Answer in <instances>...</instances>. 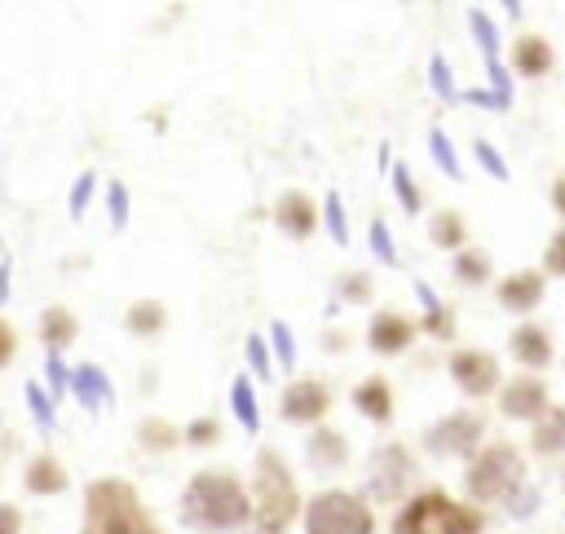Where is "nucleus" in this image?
Wrapping results in <instances>:
<instances>
[{
  "label": "nucleus",
  "mask_w": 565,
  "mask_h": 534,
  "mask_svg": "<svg viewBox=\"0 0 565 534\" xmlns=\"http://www.w3.org/2000/svg\"><path fill=\"white\" fill-rule=\"evenodd\" d=\"M181 512L199 530H234L252 516V503H247V490L230 472H199L185 485Z\"/></svg>",
  "instance_id": "nucleus-1"
},
{
  "label": "nucleus",
  "mask_w": 565,
  "mask_h": 534,
  "mask_svg": "<svg viewBox=\"0 0 565 534\" xmlns=\"http://www.w3.org/2000/svg\"><path fill=\"white\" fill-rule=\"evenodd\" d=\"M84 534H154V525L128 481L102 477L84 494Z\"/></svg>",
  "instance_id": "nucleus-2"
},
{
  "label": "nucleus",
  "mask_w": 565,
  "mask_h": 534,
  "mask_svg": "<svg viewBox=\"0 0 565 534\" xmlns=\"http://www.w3.org/2000/svg\"><path fill=\"white\" fill-rule=\"evenodd\" d=\"M393 534H481V512L428 490V494H415L397 512Z\"/></svg>",
  "instance_id": "nucleus-3"
},
{
  "label": "nucleus",
  "mask_w": 565,
  "mask_h": 534,
  "mask_svg": "<svg viewBox=\"0 0 565 534\" xmlns=\"http://www.w3.org/2000/svg\"><path fill=\"white\" fill-rule=\"evenodd\" d=\"M300 499H296V485H291V472L282 468V459L274 450H260L256 459V530L260 534H282L296 516Z\"/></svg>",
  "instance_id": "nucleus-4"
},
{
  "label": "nucleus",
  "mask_w": 565,
  "mask_h": 534,
  "mask_svg": "<svg viewBox=\"0 0 565 534\" xmlns=\"http://www.w3.org/2000/svg\"><path fill=\"white\" fill-rule=\"evenodd\" d=\"M521 455L508 446V441H494L490 450H481L477 455V463L468 468V494L472 499H486V503H494V499H508V494H516V485H521Z\"/></svg>",
  "instance_id": "nucleus-5"
},
{
  "label": "nucleus",
  "mask_w": 565,
  "mask_h": 534,
  "mask_svg": "<svg viewBox=\"0 0 565 534\" xmlns=\"http://www.w3.org/2000/svg\"><path fill=\"white\" fill-rule=\"evenodd\" d=\"M371 530H375V521H371L366 503L344 490L318 494L305 512V534H371Z\"/></svg>",
  "instance_id": "nucleus-6"
},
{
  "label": "nucleus",
  "mask_w": 565,
  "mask_h": 534,
  "mask_svg": "<svg viewBox=\"0 0 565 534\" xmlns=\"http://www.w3.org/2000/svg\"><path fill=\"white\" fill-rule=\"evenodd\" d=\"M477 441H481V419L472 410H455L428 428V450L437 455H468Z\"/></svg>",
  "instance_id": "nucleus-7"
},
{
  "label": "nucleus",
  "mask_w": 565,
  "mask_h": 534,
  "mask_svg": "<svg viewBox=\"0 0 565 534\" xmlns=\"http://www.w3.org/2000/svg\"><path fill=\"white\" fill-rule=\"evenodd\" d=\"M450 375H455V384H459L463 393L486 397V393L499 384V362H494L490 353H481V349H463V353L450 357Z\"/></svg>",
  "instance_id": "nucleus-8"
},
{
  "label": "nucleus",
  "mask_w": 565,
  "mask_h": 534,
  "mask_svg": "<svg viewBox=\"0 0 565 534\" xmlns=\"http://www.w3.org/2000/svg\"><path fill=\"white\" fill-rule=\"evenodd\" d=\"M503 410L512 419H539V415H547V388H543V380H530V375L512 380L503 388Z\"/></svg>",
  "instance_id": "nucleus-9"
},
{
  "label": "nucleus",
  "mask_w": 565,
  "mask_h": 534,
  "mask_svg": "<svg viewBox=\"0 0 565 534\" xmlns=\"http://www.w3.org/2000/svg\"><path fill=\"white\" fill-rule=\"evenodd\" d=\"M406 481H411V459H406V450H402V446L380 450V455H375V468H371V490H375L380 499H393Z\"/></svg>",
  "instance_id": "nucleus-10"
},
{
  "label": "nucleus",
  "mask_w": 565,
  "mask_h": 534,
  "mask_svg": "<svg viewBox=\"0 0 565 534\" xmlns=\"http://www.w3.org/2000/svg\"><path fill=\"white\" fill-rule=\"evenodd\" d=\"M411 335H415V327L402 313H375L371 327H366V340H371L375 353H402L411 344Z\"/></svg>",
  "instance_id": "nucleus-11"
},
{
  "label": "nucleus",
  "mask_w": 565,
  "mask_h": 534,
  "mask_svg": "<svg viewBox=\"0 0 565 534\" xmlns=\"http://www.w3.org/2000/svg\"><path fill=\"white\" fill-rule=\"evenodd\" d=\"M66 384H71V393L79 397V406H88V410H102V406L115 402V388H110L106 371H97V366H75V371L66 375Z\"/></svg>",
  "instance_id": "nucleus-12"
},
{
  "label": "nucleus",
  "mask_w": 565,
  "mask_h": 534,
  "mask_svg": "<svg viewBox=\"0 0 565 534\" xmlns=\"http://www.w3.org/2000/svg\"><path fill=\"white\" fill-rule=\"evenodd\" d=\"M274 216H278V225H282L291 238H305V234H313V225H318V212H313V203H309L300 190H287V194L278 199Z\"/></svg>",
  "instance_id": "nucleus-13"
},
{
  "label": "nucleus",
  "mask_w": 565,
  "mask_h": 534,
  "mask_svg": "<svg viewBox=\"0 0 565 534\" xmlns=\"http://www.w3.org/2000/svg\"><path fill=\"white\" fill-rule=\"evenodd\" d=\"M327 410V388L318 380H300L282 393V415L287 419H318Z\"/></svg>",
  "instance_id": "nucleus-14"
},
{
  "label": "nucleus",
  "mask_w": 565,
  "mask_h": 534,
  "mask_svg": "<svg viewBox=\"0 0 565 534\" xmlns=\"http://www.w3.org/2000/svg\"><path fill=\"white\" fill-rule=\"evenodd\" d=\"M499 300H503L508 309H534V305L543 300V274H530V269L508 274V278L499 282Z\"/></svg>",
  "instance_id": "nucleus-15"
},
{
  "label": "nucleus",
  "mask_w": 565,
  "mask_h": 534,
  "mask_svg": "<svg viewBox=\"0 0 565 534\" xmlns=\"http://www.w3.org/2000/svg\"><path fill=\"white\" fill-rule=\"evenodd\" d=\"M512 66L521 75H547L552 71V44L543 35H521L512 44Z\"/></svg>",
  "instance_id": "nucleus-16"
},
{
  "label": "nucleus",
  "mask_w": 565,
  "mask_h": 534,
  "mask_svg": "<svg viewBox=\"0 0 565 534\" xmlns=\"http://www.w3.org/2000/svg\"><path fill=\"white\" fill-rule=\"evenodd\" d=\"M512 353H516V362H525V366H547V362H552V340H547V331H539V327H516V331H512Z\"/></svg>",
  "instance_id": "nucleus-17"
},
{
  "label": "nucleus",
  "mask_w": 565,
  "mask_h": 534,
  "mask_svg": "<svg viewBox=\"0 0 565 534\" xmlns=\"http://www.w3.org/2000/svg\"><path fill=\"white\" fill-rule=\"evenodd\" d=\"M353 406H362V415H366V419L384 424V419L393 415V393H388V384H384L380 375H371V380H362V384H358Z\"/></svg>",
  "instance_id": "nucleus-18"
},
{
  "label": "nucleus",
  "mask_w": 565,
  "mask_h": 534,
  "mask_svg": "<svg viewBox=\"0 0 565 534\" xmlns=\"http://www.w3.org/2000/svg\"><path fill=\"white\" fill-rule=\"evenodd\" d=\"M62 485H66V472H62V463L53 455H35L26 463V490L31 494H57Z\"/></svg>",
  "instance_id": "nucleus-19"
},
{
  "label": "nucleus",
  "mask_w": 565,
  "mask_h": 534,
  "mask_svg": "<svg viewBox=\"0 0 565 534\" xmlns=\"http://www.w3.org/2000/svg\"><path fill=\"white\" fill-rule=\"evenodd\" d=\"M230 406H234V419L247 428V432H256L260 428V410H256V388L247 384V375H238L234 384H230Z\"/></svg>",
  "instance_id": "nucleus-20"
},
{
  "label": "nucleus",
  "mask_w": 565,
  "mask_h": 534,
  "mask_svg": "<svg viewBox=\"0 0 565 534\" xmlns=\"http://www.w3.org/2000/svg\"><path fill=\"white\" fill-rule=\"evenodd\" d=\"M305 450H309V463H318V468H340V463H344V441H340V432H331V428L313 432Z\"/></svg>",
  "instance_id": "nucleus-21"
},
{
  "label": "nucleus",
  "mask_w": 565,
  "mask_h": 534,
  "mask_svg": "<svg viewBox=\"0 0 565 534\" xmlns=\"http://www.w3.org/2000/svg\"><path fill=\"white\" fill-rule=\"evenodd\" d=\"M124 327H128L132 335H159V331H163V305H159V300L132 305L128 318H124Z\"/></svg>",
  "instance_id": "nucleus-22"
},
{
  "label": "nucleus",
  "mask_w": 565,
  "mask_h": 534,
  "mask_svg": "<svg viewBox=\"0 0 565 534\" xmlns=\"http://www.w3.org/2000/svg\"><path fill=\"white\" fill-rule=\"evenodd\" d=\"M40 335H44L49 349H57V344H66V340L75 335V318L53 305V309H44V318H40Z\"/></svg>",
  "instance_id": "nucleus-23"
},
{
  "label": "nucleus",
  "mask_w": 565,
  "mask_h": 534,
  "mask_svg": "<svg viewBox=\"0 0 565 534\" xmlns=\"http://www.w3.org/2000/svg\"><path fill=\"white\" fill-rule=\"evenodd\" d=\"M468 26H472V40L481 44L486 62H499V35H494V22L486 9H468Z\"/></svg>",
  "instance_id": "nucleus-24"
},
{
  "label": "nucleus",
  "mask_w": 565,
  "mask_h": 534,
  "mask_svg": "<svg viewBox=\"0 0 565 534\" xmlns=\"http://www.w3.org/2000/svg\"><path fill=\"white\" fill-rule=\"evenodd\" d=\"M455 278H459L463 287H481V282L490 278V260H486L481 252H459V256H455Z\"/></svg>",
  "instance_id": "nucleus-25"
},
{
  "label": "nucleus",
  "mask_w": 565,
  "mask_h": 534,
  "mask_svg": "<svg viewBox=\"0 0 565 534\" xmlns=\"http://www.w3.org/2000/svg\"><path fill=\"white\" fill-rule=\"evenodd\" d=\"M433 243H437V247H459V243H463V216L450 212V207L437 212V216H433Z\"/></svg>",
  "instance_id": "nucleus-26"
},
{
  "label": "nucleus",
  "mask_w": 565,
  "mask_h": 534,
  "mask_svg": "<svg viewBox=\"0 0 565 534\" xmlns=\"http://www.w3.org/2000/svg\"><path fill=\"white\" fill-rule=\"evenodd\" d=\"M561 437H565V415H561L556 406H547V419L539 424V432H534V446H539L543 455H552V450H561Z\"/></svg>",
  "instance_id": "nucleus-27"
},
{
  "label": "nucleus",
  "mask_w": 565,
  "mask_h": 534,
  "mask_svg": "<svg viewBox=\"0 0 565 534\" xmlns=\"http://www.w3.org/2000/svg\"><path fill=\"white\" fill-rule=\"evenodd\" d=\"M269 340H274V357L282 362V371H291L296 366V335H291V327L282 318L269 322Z\"/></svg>",
  "instance_id": "nucleus-28"
},
{
  "label": "nucleus",
  "mask_w": 565,
  "mask_h": 534,
  "mask_svg": "<svg viewBox=\"0 0 565 534\" xmlns=\"http://www.w3.org/2000/svg\"><path fill=\"white\" fill-rule=\"evenodd\" d=\"M322 221H327V229H331V238H335V243H349L344 203H340V194H335V190H327V199H322Z\"/></svg>",
  "instance_id": "nucleus-29"
},
{
  "label": "nucleus",
  "mask_w": 565,
  "mask_h": 534,
  "mask_svg": "<svg viewBox=\"0 0 565 534\" xmlns=\"http://www.w3.org/2000/svg\"><path fill=\"white\" fill-rule=\"evenodd\" d=\"M22 393H26V406H31L35 424L49 432V428H53V397H49V393H44L35 380H26V388H22Z\"/></svg>",
  "instance_id": "nucleus-30"
},
{
  "label": "nucleus",
  "mask_w": 565,
  "mask_h": 534,
  "mask_svg": "<svg viewBox=\"0 0 565 534\" xmlns=\"http://www.w3.org/2000/svg\"><path fill=\"white\" fill-rule=\"evenodd\" d=\"M428 150H433V159H437V168L446 177H459V159H455V150H450V141H446L441 128H428Z\"/></svg>",
  "instance_id": "nucleus-31"
},
{
  "label": "nucleus",
  "mask_w": 565,
  "mask_h": 534,
  "mask_svg": "<svg viewBox=\"0 0 565 534\" xmlns=\"http://www.w3.org/2000/svg\"><path fill=\"white\" fill-rule=\"evenodd\" d=\"M388 177H393V190H397V203H402L406 212H419V190H415V181H411V172H406V163H393V168H388Z\"/></svg>",
  "instance_id": "nucleus-32"
},
{
  "label": "nucleus",
  "mask_w": 565,
  "mask_h": 534,
  "mask_svg": "<svg viewBox=\"0 0 565 534\" xmlns=\"http://www.w3.org/2000/svg\"><path fill=\"white\" fill-rule=\"evenodd\" d=\"M472 154L481 159V168H486L494 181H508V177H512V172H508V163H503V154H499V150H494L486 137H477V141H472Z\"/></svg>",
  "instance_id": "nucleus-33"
},
{
  "label": "nucleus",
  "mask_w": 565,
  "mask_h": 534,
  "mask_svg": "<svg viewBox=\"0 0 565 534\" xmlns=\"http://www.w3.org/2000/svg\"><path fill=\"white\" fill-rule=\"evenodd\" d=\"M137 437H141L150 450H163V446H172V441H177V428H172V424H163V419H141Z\"/></svg>",
  "instance_id": "nucleus-34"
},
{
  "label": "nucleus",
  "mask_w": 565,
  "mask_h": 534,
  "mask_svg": "<svg viewBox=\"0 0 565 534\" xmlns=\"http://www.w3.org/2000/svg\"><path fill=\"white\" fill-rule=\"evenodd\" d=\"M366 238H371V252H375V260H380V265H393V260H397V247H393V238H388V225H384V221H371Z\"/></svg>",
  "instance_id": "nucleus-35"
},
{
  "label": "nucleus",
  "mask_w": 565,
  "mask_h": 534,
  "mask_svg": "<svg viewBox=\"0 0 565 534\" xmlns=\"http://www.w3.org/2000/svg\"><path fill=\"white\" fill-rule=\"evenodd\" d=\"M93 185H97V177H93V172H79V177H75V185H71V199H66L75 221L84 216V207H88V199H93Z\"/></svg>",
  "instance_id": "nucleus-36"
},
{
  "label": "nucleus",
  "mask_w": 565,
  "mask_h": 534,
  "mask_svg": "<svg viewBox=\"0 0 565 534\" xmlns=\"http://www.w3.org/2000/svg\"><path fill=\"white\" fill-rule=\"evenodd\" d=\"M106 207H110V225L124 229V225H128V190H124L119 181L106 185Z\"/></svg>",
  "instance_id": "nucleus-37"
},
{
  "label": "nucleus",
  "mask_w": 565,
  "mask_h": 534,
  "mask_svg": "<svg viewBox=\"0 0 565 534\" xmlns=\"http://www.w3.org/2000/svg\"><path fill=\"white\" fill-rule=\"evenodd\" d=\"M428 84H433V93L437 97H455V84H450V66H446V57H428Z\"/></svg>",
  "instance_id": "nucleus-38"
},
{
  "label": "nucleus",
  "mask_w": 565,
  "mask_h": 534,
  "mask_svg": "<svg viewBox=\"0 0 565 534\" xmlns=\"http://www.w3.org/2000/svg\"><path fill=\"white\" fill-rule=\"evenodd\" d=\"M335 291H340V300H353V305H358V300L371 296V278H366V274H344V278L335 282Z\"/></svg>",
  "instance_id": "nucleus-39"
},
{
  "label": "nucleus",
  "mask_w": 565,
  "mask_h": 534,
  "mask_svg": "<svg viewBox=\"0 0 565 534\" xmlns=\"http://www.w3.org/2000/svg\"><path fill=\"white\" fill-rule=\"evenodd\" d=\"M216 437H221V424H216L212 415H203V419H194V424L185 428V441H190V446H212Z\"/></svg>",
  "instance_id": "nucleus-40"
},
{
  "label": "nucleus",
  "mask_w": 565,
  "mask_h": 534,
  "mask_svg": "<svg viewBox=\"0 0 565 534\" xmlns=\"http://www.w3.org/2000/svg\"><path fill=\"white\" fill-rule=\"evenodd\" d=\"M247 362H252L256 375H274V371H269V349H265L260 335H247Z\"/></svg>",
  "instance_id": "nucleus-41"
},
{
  "label": "nucleus",
  "mask_w": 565,
  "mask_h": 534,
  "mask_svg": "<svg viewBox=\"0 0 565 534\" xmlns=\"http://www.w3.org/2000/svg\"><path fill=\"white\" fill-rule=\"evenodd\" d=\"M44 375H49L53 397H62V393H66V366H62V357H57V353H49V357H44Z\"/></svg>",
  "instance_id": "nucleus-42"
},
{
  "label": "nucleus",
  "mask_w": 565,
  "mask_h": 534,
  "mask_svg": "<svg viewBox=\"0 0 565 534\" xmlns=\"http://www.w3.org/2000/svg\"><path fill=\"white\" fill-rule=\"evenodd\" d=\"M508 499H512V503H508L512 516H530V512L539 508V490H521V494H508Z\"/></svg>",
  "instance_id": "nucleus-43"
},
{
  "label": "nucleus",
  "mask_w": 565,
  "mask_h": 534,
  "mask_svg": "<svg viewBox=\"0 0 565 534\" xmlns=\"http://www.w3.org/2000/svg\"><path fill=\"white\" fill-rule=\"evenodd\" d=\"M0 534H22V516L13 503H0Z\"/></svg>",
  "instance_id": "nucleus-44"
},
{
  "label": "nucleus",
  "mask_w": 565,
  "mask_h": 534,
  "mask_svg": "<svg viewBox=\"0 0 565 534\" xmlns=\"http://www.w3.org/2000/svg\"><path fill=\"white\" fill-rule=\"evenodd\" d=\"M415 296H419V305H424L428 313H433V309H441V300H437V291H433V287H428L424 278H415Z\"/></svg>",
  "instance_id": "nucleus-45"
},
{
  "label": "nucleus",
  "mask_w": 565,
  "mask_h": 534,
  "mask_svg": "<svg viewBox=\"0 0 565 534\" xmlns=\"http://www.w3.org/2000/svg\"><path fill=\"white\" fill-rule=\"evenodd\" d=\"M428 331L433 335H450V309H433L428 313Z\"/></svg>",
  "instance_id": "nucleus-46"
},
{
  "label": "nucleus",
  "mask_w": 565,
  "mask_h": 534,
  "mask_svg": "<svg viewBox=\"0 0 565 534\" xmlns=\"http://www.w3.org/2000/svg\"><path fill=\"white\" fill-rule=\"evenodd\" d=\"M543 265H547V274H561V269H565V265H561V234H552V243H547V260H543Z\"/></svg>",
  "instance_id": "nucleus-47"
},
{
  "label": "nucleus",
  "mask_w": 565,
  "mask_h": 534,
  "mask_svg": "<svg viewBox=\"0 0 565 534\" xmlns=\"http://www.w3.org/2000/svg\"><path fill=\"white\" fill-rule=\"evenodd\" d=\"M13 357V331H9V322H0V366Z\"/></svg>",
  "instance_id": "nucleus-48"
},
{
  "label": "nucleus",
  "mask_w": 565,
  "mask_h": 534,
  "mask_svg": "<svg viewBox=\"0 0 565 534\" xmlns=\"http://www.w3.org/2000/svg\"><path fill=\"white\" fill-rule=\"evenodd\" d=\"M552 203L565 207V181H552Z\"/></svg>",
  "instance_id": "nucleus-49"
},
{
  "label": "nucleus",
  "mask_w": 565,
  "mask_h": 534,
  "mask_svg": "<svg viewBox=\"0 0 565 534\" xmlns=\"http://www.w3.org/2000/svg\"><path fill=\"white\" fill-rule=\"evenodd\" d=\"M0 300H9V265L0 260Z\"/></svg>",
  "instance_id": "nucleus-50"
}]
</instances>
